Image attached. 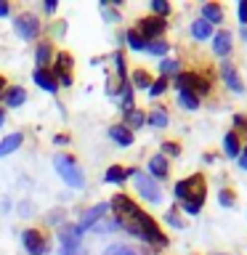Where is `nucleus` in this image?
I'll list each match as a JSON object with an SVG mask.
<instances>
[{
  "instance_id": "nucleus-13",
  "label": "nucleus",
  "mask_w": 247,
  "mask_h": 255,
  "mask_svg": "<svg viewBox=\"0 0 247 255\" xmlns=\"http://www.w3.org/2000/svg\"><path fill=\"white\" fill-rule=\"evenodd\" d=\"M223 80H226V85L231 88V91H237V93L245 91V88H242V80H239L237 69H234V64H223Z\"/></svg>"
},
{
  "instance_id": "nucleus-23",
  "label": "nucleus",
  "mask_w": 247,
  "mask_h": 255,
  "mask_svg": "<svg viewBox=\"0 0 247 255\" xmlns=\"http://www.w3.org/2000/svg\"><path fill=\"white\" fill-rule=\"evenodd\" d=\"M125 178H127V170H123L120 165H112L107 170V181H112V183H123Z\"/></svg>"
},
{
  "instance_id": "nucleus-28",
  "label": "nucleus",
  "mask_w": 247,
  "mask_h": 255,
  "mask_svg": "<svg viewBox=\"0 0 247 255\" xmlns=\"http://www.w3.org/2000/svg\"><path fill=\"white\" fill-rule=\"evenodd\" d=\"M51 59V45L48 43H40L37 45V64H40V69H43V64Z\"/></svg>"
},
{
  "instance_id": "nucleus-27",
  "label": "nucleus",
  "mask_w": 247,
  "mask_h": 255,
  "mask_svg": "<svg viewBox=\"0 0 247 255\" xmlns=\"http://www.w3.org/2000/svg\"><path fill=\"white\" fill-rule=\"evenodd\" d=\"M125 120L130 123V128H138L143 123V115H141L138 109H125Z\"/></svg>"
},
{
  "instance_id": "nucleus-45",
  "label": "nucleus",
  "mask_w": 247,
  "mask_h": 255,
  "mask_svg": "<svg viewBox=\"0 0 247 255\" xmlns=\"http://www.w3.org/2000/svg\"><path fill=\"white\" fill-rule=\"evenodd\" d=\"M3 123H5V115H3V109H0V128H3Z\"/></svg>"
},
{
  "instance_id": "nucleus-38",
  "label": "nucleus",
  "mask_w": 247,
  "mask_h": 255,
  "mask_svg": "<svg viewBox=\"0 0 247 255\" xmlns=\"http://www.w3.org/2000/svg\"><path fill=\"white\" fill-rule=\"evenodd\" d=\"M162 151H167V154H173V157H175V154L181 151V146H178V143H170V141H167L165 146H162Z\"/></svg>"
},
{
  "instance_id": "nucleus-10",
  "label": "nucleus",
  "mask_w": 247,
  "mask_h": 255,
  "mask_svg": "<svg viewBox=\"0 0 247 255\" xmlns=\"http://www.w3.org/2000/svg\"><path fill=\"white\" fill-rule=\"evenodd\" d=\"M104 213H109V205L107 202H99L96 207H91V210H88L83 218H80V231H85V229H91V226H96V221L99 218H104Z\"/></svg>"
},
{
  "instance_id": "nucleus-7",
  "label": "nucleus",
  "mask_w": 247,
  "mask_h": 255,
  "mask_svg": "<svg viewBox=\"0 0 247 255\" xmlns=\"http://www.w3.org/2000/svg\"><path fill=\"white\" fill-rule=\"evenodd\" d=\"M21 239H24V247H27L32 255H45L48 253V242H45V237L40 234L37 229H27L21 234Z\"/></svg>"
},
{
  "instance_id": "nucleus-15",
  "label": "nucleus",
  "mask_w": 247,
  "mask_h": 255,
  "mask_svg": "<svg viewBox=\"0 0 247 255\" xmlns=\"http://www.w3.org/2000/svg\"><path fill=\"white\" fill-rule=\"evenodd\" d=\"M35 83L43 88V91H48V93L59 91V85H56V80L51 77V72H45V69H35Z\"/></svg>"
},
{
  "instance_id": "nucleus-35",
  "label": "nucleus",
  "mask_w": 247,
  "mask_h": 255,
  "mask_svg": "<svg viewBox=\"0 0 247 255\" xmlns=\"http://www.w3.org/2000/svg\"><path fill=\"white\" fill-rule=\"evenodd\" d=\"M218 199H221V205H226V207H231V205H234V194H231L229 189H223Z\"/></svg>"
},
{
  "instance_id": "nucleus-42",
  "label": "nucleus",
  "mask_w": 247,
  "mask_h": 255,
  "mask_svg": "<svg viewBox=\"0 0 247 255\" xmlns=\"http://www.w3.org/2000/svg\"><path fill=\"white\" fill-rule=\"evenodd\" d=\"M61 255H83V253H80V250H64V247H61Z\"/></svg>"
},
{
  "instance_id": "nucleus-11",
  "label": "nucleus",
  "mask_w": 247,
  "mask_h": 255,
  "mask_svg": "<svg viewBox=\"0 0 247 255\" xmlns=\"http://www.w3.org/2000/svg\"><path fill=\"white\" fill-rule=\"evenodd\" d=\"M56 72H59V80L64 85L72 83V56L69 53H59V59H56Z\"/></svg>"
},
{
  "instance_id": "nucleus-21",
  "label": "nucleus",
  "mask_w": 247,
  "mask_h": 255,
  "mask_svg": "<svg viewBox=\"0 0 247 255\" xmlns=\"http://www.w3.org/2000/svg\"><path fill=\"white\" fill-rule=\"evenodd\" d=\"M24 99H27V93H24V88H11L5 96L8 107H19V104H24Z\"/></svg>"
},
{
  "instance_id": "nucleus-12",
  "label": "nucleus",
  "mask_w": 247,
  "mask_h": 255,
  "mask_svg": "<svg viewBox=\"0 0 247 255\" xmlns=\"http://www.w3.org/2000/svg\"><path fill=\"white\" fill-rule=\"evenodd\" d=\"M213 51L218 53V56H229V51H231V32H226V29L215 32V37H213Z\"/></svg>"
},
{
  "instance_id": "nucleus-5",
  "label": "nucleus",
  "mask_w": 247,
  "mask_h": 255,
  "mask_svg": "<svg viewBox=\"0 0 247 255\" xmlns=\"http://www.w3.org/2000/svg\"><path fill=\"white\" fill-rule=\"evenodd\" d=\"M175 85H178L181 93H191V91L207 93V91H210V83H207V80H202L199 75H194V72H181L178 80H175Z\"/></svg>"
},
{
  "instance_id": "nucleus-34",
  "label": "nucleus",
  "mask_w": 247,
  "mask_h": 255,
  "mask_svg": "<svg viewBox=\"0 0 247 255\" xmlns=\"http://www.w3.org/2000/svg\"><path fill=\"white\" fill-rule=\"evenodd\" d=\"M167 223H170V226H175V229H183V226H186V223L178 218V213H175V210L167 213Z\"/></svg>"
},
{
  "instance_id": "nucleus-18",
  "label": "nucleus",
  "mask_w": 247,
  "mask_h": 255,
  "mask_svg": "<svg viewBox=\"0 0 247 255\" xmlns=\"http://www.w3.org/2000/svg\"><path fill=\"white\" fill-rule=\"evenodd\" d=\"M149 170L157 175V178H165L167 175V159H165V154H154L149 159Z\"/></svg>"
},
{
  "instance_id": "nucleus-39",
  "label": "nucleus",
  "mask_w": 247,
  "mask_h": 255,
  "mask_svg": "<svg viewBox=\"0 0 247 255\" xmlns=\"http://www.w3.org/2000/svg\"><path fill=\"white\" fill-rule=\"evenodd\" d=\"M234 125H239V128H245V133H247V117H242V115H237V117H234Z\"/></svg>"
},
{
  "instance_id": "nucleus-9",
  "label": "nucleus",
  "mask_w": 247,
  "mask_h": 255,
  "mask_svg": "<svg viewBox=\"0 0 247 255\" xmlns=\"http://www.w3.org/2000/svg\"><path fill=\"white\" fill-rule=\"evenodd\" d=\"M80 234H83V231H80L77 226H69V223H67V226L61 229V234H59L64 250H77L80 242H83V237H80Z\"/></svg>"
},
{
  "instance_id": "nucleus-2",
  "label": "nucleus",
  "mask_w": 247,
  "mask_h": 255,
  "mask_svg": "<svg viewBox=\"0 0 247 255\" xmlns=\"http://www.w3.org/2000/svg\"><path fill=\"white\" fill-rule=\"evenodd\" d=\"M53 165H56V170H59V175H61V178L67 181V186H75V189L85 186V178H83V173H80L77 162H75V159H72L69 154H56Z\"/></svg>"
},
{
  "instance_id": "nucleus-20",
  "label": "nucleus",
  "mask_w": 247,
  "mask_h": 255,
  "mask_svg": "<svg viewBox=\"0 0 247 255\" xmlns=\"http://www.w3.org/2000/svg\"><path fill=\"white\" fill-rule=\"evenodd\" d=\"M178 104H181L183 109H189V112L199 109V99H197V93H178Z\"/></svg>"
},
{
  "instance_id": "nucleus-43",
  "label": "nucleus",
  "mask_w": 247,
  "mask_h": 255,
  "mask_svg": "<svg viewBox=\"0 0 247 255\" xmlns=\"http://www.w3.org/2000/svg\"><path fill=\"white\" fill-rule=\"evenodd\" d=\"M0 16H8V5L5 3H0Z\"/></svg>"
},
{
  "instance_id": "nucleus-32",
  "label": "nucleus",
  "mask_w": 247,
  "mask_h": 255,
  "mask_svg": "<svg viewBox=\"0 0 247 255\" xmlns=\"http://www.w3.org/2000/svg\"><path fill=\"white\" fill-rule=\"evenodd\" d=\"M165 88H167V77H159L157 83H151L149 96H159V93H165Z\"/></svg>"
},
{
  "instance_id": "nucleus-4",
  "label": "nucleus",
  "mask_w": 247,
  "mask_h": 255,
  "mask_svg": "<svg viewBox=\"0 0 247 255\" xmlns=\"http://www.w3.org/2000/svg\"><path fill=\"white\" fill-rule=\"evenodd\" d=\"M133 181H135V189H138V194L143 199H149V202H159L162 199V191H159L157 181H151V175L146 173H138V170H130Z\"/></svg>"
},
{
  "instance_id": "nucleus-26",
  "label": "nucleus",
  "mask_w": 247,
  "mask_h": 255,
  "mask_svg": "<svg viewBox=\"0 0 247 255\" xmlns=\"http://www.w3.org/2000/svg\"><path fill=\"white\" fill-rule=\"evenodd\" d=\"M104 255H135L133 247H127V245H112L104 250Z\"/></svg>"
},
{
  "instance_id": "nucleus-41",
  "label": "nucleus",
  "mask_w": 247,
  "mask_h": 255,
  "mask_svg": "<svg viewBox=\"0 0 247 255\" xmlns=\"http://www.w3.org/2000/svg\"><path fill=\"white\" fill-rule=\"evenodd\" d=\"M239 167H245V170H247V149L239 151Z\"/></svg>"
},
{
  "instance_id": "nucleus-33",
  "label": "nucleus",
  "mask_w": 247,
  "mask_h": 255,
  "mask_svg": "<svg viewBox=\"0 0 247 255\" xmlns=\"http://www.w3.org/2000/svg\"><path fill=\"white\" fill-rule=\"evenodd\" d=\"M151 8H154V11L159 13V19H162V16H165L167 11H170V5H167L165 0H151Z\"/></svg>"
},
{
  "instance_id": "nucleus-3",
  "label": "nucleus",
  "mask_w": 247,
  "mask_h": 255,
  "mask_svg": "<svg viewBox=\"0 0 247 255\" xmlns=\"http://www.w3.org/2000/svg\"><path fill=\"white\" fill-rule=\"evenodd\" d=\"M135 218H138V226H141V239H146V242L157 245V247H165V245H167V239H165L162 231H159V226H157V223L151 221L143 210L135 213Z\"/></svg>"
},
{
  "instance_id": "nucleus-22",
  "label": "nucleus",
  "mask_w": 247,
  "mask_h": 255,
  "mask_svg": "<svg viewBox=\"0 0 247 255\" xmlns=\"http://www.w3.org/2000/svg\"><path fill=\"white\" fill-rule=\"evenodd\" d=\"M202 13H205V21H221L223 19V11H221V5H202Z\"/></svg>"
},
{
  "instance_id": "nucleus-44",
  "label": "nucleus",
  "mask_w": 247,
  "mask_h": 255,
  "mask_svg": "<svg viewBox=\"0 0 247 255\" xmlns=\"http://www.w3.org/2000/svg\"><path fill=\"white\" fill-rule=\"evenodd\" d=\"M3 91H5V80L0 77V99H3Z\"/></svg>"
},
{
  "instance_id": "nucleus-40",
  "label": "nucleus",
  "mask_w": 247,
  "mask_h": 255,
  "mask_svg": "<svg viewBox=\"0 0 247 255\" xmlns=\"http://www.w3.org/2000/svg\"><path fill=\"white\" fill-rule=\"evenodd\" d=\"M43 8H45L48 13H53V11H56V0H45V3H43Z\"/></svg>"
},
{
  "instance_id": "nucleus-14",
  "label": "nucleus",
  "mask_w": 247,
  "mask_h": 255,
  "mask_svg": "<svg viewBox=\"0 0 247 255\" xmlns=\"http://www.w3.org/2000/svg\"><path fill=\"white\" fill-rule=\"evenodd\" d=\"M109 135L120 143V146H130V143H133V133L127 130L125 125H112L109 128Z\"/></svg>"
},
{
  "instance_id": "nucleus-37",
  "label": "nucleus",
  "mask_w": 247,
  "mask_h": 255,
  "mask_svg": "<svg viewBox=\"0 0 247 255\" xmlns=\"http://www.w3.org/2000/svg\"><path fill=\"white\" fill-rule=\"evenodd\" d=\"M237 8H239V21L247 24V0H242V3H237Z\"/></svg>"
},
{
  "instance_id": "nucleus-19",
  "label": "nucleus",
  "mask_w": 247,
  "mask_h": 255,
  "mask_svg": "<svg viewBox=\"0 0 247 255\" xmlns=\"http://www.w3.org/2000/svg\"><path fill=\"white\" fill-rule=\"evenodd\" d=\"M149 123L154 125V128H165V125H167V109H165V107H157V109H151V115H149Z\"/></svg>"
},
{
  "instance_id": "nucleus-36",
  "label": "nucleus",
  "mask_w": 247,
  "mask_h": 255,
  "mask_svg": "<svg viewBox=\"0 0 247 255\" xmlns=\"http://www.w3.org/2000/svg\"><path fill=\"white\" fill-rule=\"evenodd\" d=\"M115 64H117L120 80H125V59H123V53H117V56H115Z\"/></svg>"
},
{
  "instance_id": "nucleus-29",
  "label": "nucleus",
  "mask_w": 247,
  "mask_h": 255,
  "mask_svg": "<svg viewBox=\"0 0 247 255\" xmlns=\"http://www.w3.org/2000/svg\"><path fill=\"white\" fill-rule=\"evenodd\" d=\"M133 83L135 85H138V88H151V80H149V75H146V72H133Z\"/></svg>"
},
{
  "instance_id": "nucleus-25",
  "label": "nucleus",
  "mask_w": 247,
  "mask_h": 255,
  "mask_svg": "<svg viewBox=\"0 0 247 255\" xmlns=\"http://www.w3.org/2000/svg\"><path fill=\"white\" fill-rule=\"evenodd\" d=\"M127 45H130L133 51H143V48H146L149 43L138 35V32H127Z\"/></svg>"
},
{
  "instance_id": "nucleus-24",
  "label": "nucleus",
  "mask_w": 247,
  "mask_h": 255,
  "mask_svg": "<svg viewBox=\"0 0 247 255\" xmlns=\"http://www.w3.org/2000/svg\"><path fill=\"white\" fill-rule=\"evenodd\" d=\"M223 143H226V154H229V157H237L239 151H242V149H239V138H237V133H229Z\"/></svg>"
},
{
  "instance_id": "nucleus-17",
  "label": "nucleus",
  "mask_w": 247,
  "mask_h": 255,
  "mask_svg": "<svg viewBox=\"0 0 247 255\" xmlns=\"http://www.w3.org/2000/svg\"><path fill=\"white\" fill-rule=\"evenodd\" d=\"M191 35H194L197 40H207L213 35V24L205 21V19H197L194 24H191Z\"/></svg>"
},
{
  "instance_id": "nucleus-30",
  "label": "nucleus",
  "mask_w": 247,
  "mask_h": 255,
  "mask_svg": "<svg viewBox=\"0 0 247 255\" xmlns=\"http://www.w3.org/2000/svg\"><path fill=\"white\" fill-rule=\"evenodd\" d=\"M159 69H162V77H167V75H175V72H178V61L165 59L162 64H159Z\"/></svg>"
},
{
  "instance_id": "nucleus-46",
  "label": "nucleus",
  "mask_w": 247,
  "mask_h": 255,
  "mask_svg": "<svg viewBox=\"0 0 247 255\" xmlns=\"http://www.w3.org/2000/svg\"><path fill=\"white\" fill-rule=\"evenodd\" d=\"M242 35H245V40H247V27H245V32H242Z\"/></svg>"
},
{
  "instance_id": "nucleus-16",
  "label": "nucleus",
  "mask_w": 247,
  "mask_h": 255,
  "mask_svg": "<svg viewBox=\"0 0 247 255\" xmlns=\"http://www.w3.org/2000/svg\"><path fill=\"white\" fill-rule=\"evenodd\" d=\"M24 141V135L21 133H11V135H5L3 141H0V157L3 154H11L13 149H19V143Z\"/></svg>"
},
{
  "instance_id": "nucleus-8",
  "label": "nucleus",
  "mask_w": 247,
  "mask_h": 255,
  "mask_svg": "<svg viewBox=\"0 0 247 255\" xmlns=\"http://www.w3.org/2000/svg\"><path fill=\"white\" fill-rule=\"evenodd\" d=\"M165 32V19H159V16H146V19H141V32L138 35L146 40V37H157Z\"/></svg>"
},
{
  "instance_id": "nucleus-1",
  "label": "nucleus",
  "mask_w": 247,
  "mask_h": 255,
  "mask_svg": "<svg viewBox=\"0 0 247 255\" xmlns=\"http://www.w3.org/2000/svg\"><path fill=\"white\" fill-rule=\"evenodd\" d=\"M175 197L183 199V210L189 215H194L202 210V202H205V178L202 175H189L175 183Z\"/></svg>"
},
{
  "instance_id": "nucleus-6",
  "label": "nucleus",
  "mask_w": 247,
  "mask_h": 255,
  "mask_svg": "<svg viewBox=\"0 0 247 255\" xmlns=\"http://www.w3.org/2000/svg\"><path fill=\"white\" fill-rule=\"evenodd\" d=\"M16 32H19L24 40H35V37L40 35V21H37V16H32V13L16 16Z\"/></svg>"
},
{
  "instance_id": "nucleus-31",
  "label": "nucleus",
  "mask_w": 247,
  "mask_h": 255,
  "mask_svg": "<svg viewBox=\"0 0 247 255\" xmlns=\"http://www.w3.org/2000/svg\"><path fill=\"white\" fill-rule=\"evenodd\" d=\"M146 48H149L151 53H157V56H165L167 53V43H165V40H154V43H149Z\"/></svg>"
}]
</instances>
